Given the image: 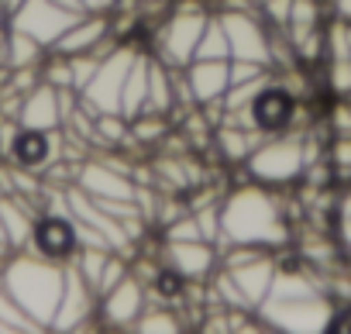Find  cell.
<instances>
[{"mask_svg": "<svg viewBox=\"0 0 351 334\" xmlns=\"http://www.w3.org/2000/svg\"><path fill=\"white\" fill-rule=\"evenodd\" d=\"M221 224H224V241L217 245V255L228 245H262L269 252L293 245V224L282 211V193L255 180L238 183L224 193Z\"/></svg>", "mask_w": 351, "mask_h": 334, "instance_id": "6da1fadb", "label": "cell"}, {"mask_svg": "<svg viewBox=\"0 0 351 334\" xmlns=\"http://www.w3.org/2000/svg\"><path fill=\"white\" fill-rule=\"evenodd\" d=\"M0 283L8 286V293L14 296V303L42 327L52 331L59 300H62V286H66V265L49 262L35 252H11L0 269Z\"/></svg>", "mask_w": 351, "mask_h": 334, "instance_id": "7a4b0ae2", "label": "cell"}, {"mask_svg": "<svg viewBox=\"0 0 351 334\" xmlns=\"http://www.w3.org/2000/svg\"><path fill=\"white\" fill-rule=\"evenodd\" d=\"M303 134L286 131V134H272L265 138L245 162V169L255 183L272 187V190H286L293 183H300L303 176Z\"/></svg>", "mask_w": 351, "mask_h": 334, "instance_id": "3957f363", "label": "cell"}, {"mask_svg": "<svg viewBox=\"0 0 351 334\" xmlns=\"http://www.w3.org/2000/svg\"><path fill=\"white\" fill-rule=\"evenodd\" d=\"M210 21V11H204L200 4H183L176 8L158 32L152 35V56L162 59L165 66H190L197 59V45L204 38V28Z\"/></svg>", "mask_w": 351, "mask_h": 334, "instance_id": "277c9868", "label": "cell"}, {"mask_svg": "<svg viewBox=\"0 0 351 334\" xmlns=\"http://www.w3.org/2000/svg\"><path fill=\"white\" fill-rule=\"evenodd\" d=\"M330 310H334V303H330L324 293H317V296H296V300L269 296V300L258 307V317L265 320L269 331L313 334V331H327Z\"/></svg>", "mask_w": 351, "mask_h": 334, "instance_id": "5b68a950", "label": "cell"}, {"mask_svg": "<svg viewBox=\"0 0 351 334\" xmlns=\"http://www.w3.org/2000/svg\"><path fill=\"white\" fill-rule=\"evenodd\" d=\"M134 56H138V49L121 42L100 62V69L93 73L86 90H80V104L90 114H121V90H124V80H128V69H131Z\"/></svg>", "mask_w": 351, "mask_h": 334, "instance_id": "8992f818", "label": "cell"}, {"mask_svg": "<svg viewBox=\"0 0 351 334\" xmlns=\"http://www.w3.org/2000/svg\"><path fill=\"white\" fill-rule=\"evenodd\" d=\"M76 18H80L76 11H66V8L52 4V0H25L18 11H11L8 28L32 35L42 49L52 52V45L76 25Z\"/></svg>", "mask_w": 351, "mask_h": 334, "instance_id": "52a82bcc", "label": "cell"}, {"mask_svg": "<svg viewBox=\"0 0 351 334\" xmlns=\"http://www.w3.org/2000/svg\"><path fill=\"white\" fill-rule=\"evenodd\" d=\"M28 252L49 259V262H59V265H69L80 252V235H76V221L73 214H62V211H42L35 217V231H32V245Z\"/></svg>", "mask_w": 351, "mask_h": 334, "instance_id": "ba28073f", "label": "cell"}, {"mask_svg": "<svg viewBox=\"0 0 351 334\" xmlns=\"http://www.w3.org/2000/svg\"><path fill=\"white\" fill-rule=\"evenodd\" d=\"M145 307H148V286L134 272H128V279H121L110 293L97 296V320L107 331H131L134 320L145 313Z\"/></svg>", "mask_w": 351, "mask_h": 334, "instance_id": "9c48e42d", "label": "cell"}, {"mask_svg": "<svg viewBox=\"0 0 351 334\" xmlns=\"http://www.w3.org/2000/svg\"><path fill=\"white\" fill-rule=\"evenodd\" d=\"M59 158H62V128L42 131V128H25V124H18L4 162L38 176V173H45L49 165L59 162Z\"/></svg>", "mask_w": 351, "mask_h": 334, "instance_id": "30bf717a", "label": "cell"}, {"mask_svg": "<svg viewBox=\"0 0 351 334\" xmlns=\"http://www.w3.org/2000/svg\"><path fill=\"white\" fill-rule=\"evenodd\" d=\"M97 331V293L93 286L80 276V269L69 262L66 265V286H62V300L52 320V331Z\"/></svg>", "mask_w": 351, "mask_h": 334, "instance_id": "8fae6325", "label": "cell"}, {"mask_svg": "<svg viewBox=\"0 0 351 334\" xmlns=\"http://www.w3.org/2000/svg\"><path fill=\"white\" fill-rule=\"evenodd\" d=\"M228 42H231V59H248V62H262L269 66L272 49H269V28L258 14H245V11H221Z\"/></svg>", "mask_w": 351, "mask_h": 334, "instance_id": "7c38bea8", "label": "cell"}, {"mask_svg": "<svg viewBox=\"0 0 351 334\" xmlns=\"http://www.w3.org/2000/svg\"><path fill=\"white\" fill-rule=\"evenodd\" d=\"M296 97L272 76L252 100V117H255V128L265 131L269 138L272 134H286L293 131V114H296Z\"/></svg>", "mask_w": 351, "mask_h": 334, "instance_id": "4fadbf2b", "label": "cell"}, {"mask_svg": "<svg viewBox=\"0 0 351 334\" xmlns=\"http://www.w3.org/2000/svg\"><path fill=\"white\" fill-rule=\"evenodd\" d=\"M158 259L172 269H180L190 283L193 279H210L221 269V255L210 241H162Z\"/></svg>", "mask_w": 351, "mask_h": 334, "instance_id": "5bb4252c", "label": "cell"}, {"mask_svg": "<svg viewBox=\"0 0 351 334\" xmlns=\"http://www.w3.org/2000/svg\"><path fill=\"white\" fill-rule=\"evenodd\" d=\"M76 187L86 190L90 197H100V200H134V190H138L128 173L114 169L104 158H83L80 162Z\"/></svg>", "mask_w": 351, "mask_h": 334, "instance_id": "9a60e30c", "label": "cell"}, {"mask_svg": "<svg viewBox=\"0 0 351 334\" xmlns=\"http://www.w3.org/2000/svg\"><path fill=\"white\" fill-rule=\"evenodd\" d=\"M18 124L25 128H42V131H56L62 128V110H59V90L52 83H35L25 97H21V110H18Z\"/></svg>", "mask_w": 351, "mask_h": 334, "instance_id": "2e32d148", "label": "cell"}, {"mask_svg": "<svg viewBox=\"0 0 351 334\" xmlns=\"http://www.w3.org/2000/svg\"><path fill=\"white\" fill-rule=\"evenodd\" d=\"M186 76H190L197 104L221 100L231 86V59H193L186 66Z\"/></svg>", "mask_w": 351, "mask_h": 334, "instance_id": "e0dca14e", "label": "cell"}, {"mask_svg": "<svg viewBox=\"0 0 351 334\" xmlns=\"http://www.w3.org/2000/svg\"><path fill=\"white\" fill-rule=\"evenodd\" d=\"M107 35H110V14H80L76 25L52 45V52H59V56H83V52H93Z\"/></svg>", "mask_w": 351, "mask_h": 334, "instance_id": "ac0fdd59", "label": "cell"}, {"mask_svg": "<svg viewBox=\"0 0 351 334\" xmlns=\"http://www.w3.org/2000/svg\"><path fill=\"white\" fill-rule=\"evenodd\" d=\"M269 134L258 131V128H234V124H221L214 128V148H217V158L228 165H245L248 155L265 141Z\"/></svg>", "mask_w": 351, "mask_h": 334, "instance_id": "d6986e66", "label": "cell"}, {"mask_svg": "<svg viewBox=\"0 0 351 334\" xmlns=\"http://www.w3.org/2000/svg\"><path fill=\"white\" fill-rule=\"evenodd\" d=\"M228 272L234 276V283L241 286V293L248 296V303L258 310V307L269 300V293H272V283H276V259L265 255V259H258V262H248V265H238V269H228Z\"/></svg>", "mask_w": 351, "mask_h": 334, "instance_id": "ffe728a7", "label": "cell"}, {"mask_svg": "<svg viewBox=\"0 0 351 334\" xmlns=\"http://www.w3.org/2000/svg\"><path fill=\"white\" fill-rule=\"evenodd\" d=\"M148 62L152 56L138 49L131 69H128V80H124V90H121V114L131 121L145 110V100H148Z\"/></svg>", "mask_w": 351, "mask_h": 334, "instance_id": "44dd1931", "label": "cell"}, {"mask_svg": "<svg viewBox=\"0 0 351 334\" xmlns=\"http://www.w3.org/2000/svg\"><path fill=\"white\" fill-rule=\"evenodd\" d=\"M148 286V303H158V307H180L183 296H186V286L190 279L180 272V269H172V265H158L155 276L145 283Z\"/></svg>", "mask_w": 351, "mask_h": 334, "instance_id": "7402d4cb", "label": "cell"}, {"mask_svg": "<svg viewBox=\"0 0 351 334\" xmlns=\"http://www.w3.org/2000/svg\"><path fill=\"white\" fill-rule=\"evenodd\" d=\"M172 107H176L172 69H169L162 59L152 56V62H148V100H145V110H152V114H165V117H169Z\"/></svg>", "mask_w": 351, "mask_h": 334, "instance_id": "603a6c76", "label": "cell"}, {"mask_svg": "<svg viewBox=\"0 0 351 334\" xmlns=\"http://www.w3.org/2000/svg\"><path fill=\"white\" fill-rule=\"evenodd\" d=\"M45 56H49V49H42L32 35L8 28V38H4V69H35V66H42Z\"/></svg>", "mask_w": 351, "mask_h": 334, "instance_id": "cb8c5ba5", "label": "cell"}, {"mask_svg": "<svg viewBox=\"0 0 351 334\" xmlns=\"http://www.w3.org/2000/svg\"><path fill=\"white\" fill-rule=\"evenodd\" d=\"M131 331H138V334H183L186 331V320L180 317V310H172V307H158V303H148L145 307V313L134 320V327Z\"/></svg>", "mask_w": 351, "mask_h": 334, "instance_id": "d4e9b609", "label": "cell"}, {"mask_svg": "<svg viewBox=\"0 0 351 334\" xmlns=\"http://www.w3.org/2000/svg\"><path fill=\"white\" fill-rule=\"evenodd\" d=\"M320 0H293V11H289V21H286V35L289 42L296 45L300 38H306L310 32L324 28V14H320Z\"/></svg>", "mask_w": 351, "mask_h": 334, "instance_id": "484cf974", "label": "cell"}, {"mask_svg": "<svg viewBox=\"0 0 351 334\" xmlns=\"http://www.w3.org/2000/svg\"><path fill=\"white\" fill-rule=\"evenodd\" d=\"M197 59H231V42H228L221 14H210V21L204 28V38L197 45Z\"/></svg>", "mask_w": 351, "mask_h": 334, "instance_id": "4316f807", "label": "cell"}, {"mask_svg": "<svg viewBox=\"0 0 351 334\" xmlns=\"http://www.w3.org/2000/svg\"><path fill=\"white\" fill-rule=\"evenodd\" d=\"M0 324H4L8 331H42V327L14 303V296L8 293L4 283H0Z\"/></svg>", "mask_w": 351, "mask_h": 334, "instance_id": "83f0119b", "label": "cell"}, {"mask_svg": "<svg viewBox=\"0 0 351 334\" xmlns=\"http://www.w3.org/2000/svg\"><path fill=\"white\" fill-rule=\"evenodd\" d=\"M107 259H110V252H107V248H80V252H76V259H73V265H76V269H80V276L93 286V293H97V283H100V276H104Z\"/></svg>", "mask_w": 351, "mask_h": 334, "instance_id": "f1b7e54d", "label": "cell"}, {"mask_svg": "<svg viewBox=\"0 0 351 334\" xmlns=\"http://www.w3.org/2000/svg\"><path fill=\"white\" fill-rule=\"evenodd\" d=\"M162 241H204L200 221L193 211H186L183 217H176L169 228H162Z\"/></svg>", "mask_w": 351, "mask_h": 334, "instance_id": "f546056e", "label": "cell"}, {"mask_svg": "<svg viewBox=\"0 0 351 334\" xmlns=\"http://www.w3.org/2000/svg\"><path fill=\"white\" fill-rule=\"evenodd\" d=\"M128 272H131V262H128V255H121V252H110V259H107V265H104V276H100V283H97V296H104V293H110L121 279H128Z\"/></svg>", "mask_w": 351, "mask_h": 334, "instance_id": "4dcf8cb0", "label": "cell"}, {"mask_svg": "<svg viewBox=\"0 0 351 334\" xmlns=\"http://www.w3.org/2000/svg\"><path fill=\"white\" fill-rule=\"evenodd\" d=\"M327 86L337 97H351V59H327Z\"/></svg>", "mask_w": 351, "mask_h": 334, "instance_id": "1f68e13d", "label": "cell"}, {"mask_svg": "<svg viewBox=\"0 0 351 334\" xmlns=\"http://www.w3.org/2000/svg\"><path fill=\"white\" fill-rule=\"evenodd\" d=\"M69 62H73V90H86V83L93 80L104 59H97L93 52H83V56H69Z\"/></svg>", "mask_w": 351, "mask_h": 334, "instance_id": "d6a6232c", "label": "cell"}, {"mask_svg": "<svg viewBox=\"0 0 351 334\" xmlns=\"http://www.w3.org/2000/svg\"><path fill=\"white\" fill-rule=\"evenodd\" d=\"M272 69L262 66V62H248V59H231V86L234 83H252V80H262L269 76Z\"/></svg>", "mask_w": 351, "mask_h": 334, "instance_id": "836d02e7", "label": "cell"}, {"mask_svg": "<svg viewBox=\"0 0 351 334\" xmlns=\"http://www.w3.org/2000/svg\"><path fill=\"white\" fill-rule=\"evenodd\" d=\"M289 11H293V0H265V4H262V21H265V28H286Z\"/></svg>", "mask_w": 351, "mask_h": 334, "instance_id": "e575fe53", "label": "cell"}, {"mask_svg": "<svg viewBox=\"0 0 351 334\" xmlns=\"http://www.w3.org/2000/svg\"><path fill=\"white\" fill-rule=\"evenodd\" d=\"M348 331H351V300L337 303L330 310V320H327V334H348Z\"/></svg>", "mask_w": 351, "mask_h": 334, "instance_id": "d590c367", "label": "cell"}, {"mask_svg": "<svg viewBox=\"0 0 351 334\" xmlns=\"http://www.w3.org/2000/svg\"><path fill=\"white\" fill-rule=\"evenodd\" d=\"M83 14H114L117 0H80Z\"/></svg>", "mask_w": 351, "mask_h": 334, "instance_id": "8d00e7d4", "label": "cell"}, {"mask_svg": "<svg viewBox=\"0 0 351 334\" xmlns=\"http://www.w3.org/2000/svg\"><path fill=\"white\" fill-rule=\"evenodd\" d=\"M330 8H334V18L351 25V0H330Z\"/></svg>", "mask_w": 351, "mask_h": 334, "instance_id": "74e56055", "label": "cell"}, {"mask_svg": "<svg viewBox=\"0 0 351 334\" xmlns=\"http://www.w3.org/2000/svg\"><path fill=\"white\" fill-rule=\"evenodd\" d=\"M52 4H59V8H66V11H76V14H83L80 0H52Z\"/></svg>", "mask_w": 351, "mask_h": 334, "instance_id": "f35d334b", "label": "cell"}, {"mask_svg": "<svg viewBox=\"0 0 351 334\" xmlns=\"http://www.w3.org/2000/svg\"><path fill=\"white\" fill-rule=\"evenodd\" d=\"M8 18H11V14H8V8H4V4H0V32H4V28H8Z\"/></svg>", "mask_w": 351, "mask_h": 334, "instance_id": "ab89813d", "label": "cell"}, {"mask_svg": "<svg viewBox=\"0 0 351 334\" xmlns=\"http://www.w3.org/2000/svg\"><path fill=\"white\" fill-rule=\"evenodd\" d=\"M4 38H8V28L0 32V69H4Z\"/></svg>", "mask_w": 351, "mask_h": 334, "instance_id": "60d3db41", "label": "cell"}, {"mask_svg": "<svg viewBox=\"0 0 351 334\" xmlns=\"http://www.w3.org/2000/svg\"><path fill=\"white\" fill-rule=\"evenodd\" d=\"M0 269H4V259H0Z\"/></svg>", "mask_w": 351, "mask_h": 334, "instance_id": "b9f144b4", "label": "cell"}, {"mask_svg": "<svg viewBox=\"0 0 351 334\" xmlns=\"http://www.w3.org/2000/svg\"><path fill=\"white\" fill-rule=\"evenodd\" d=\"M0 331H8V327H4V324H0Z\"/></svg>", "mask_w": 351, "mask_h": 334, "instance_id": "7bdbcfd3", "label": "cell"}]
</instances>
